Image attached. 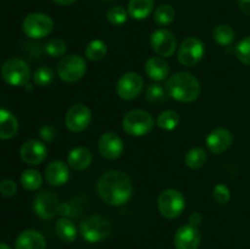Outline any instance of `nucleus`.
I'll use <instances>...</instances> for the list:
<instances>
[{
  "mask_svg": "<svg viewBox=\"0 0 250 249\" xmlns=\"http://www.w3.org/2000/svg\"><path fill=\"white\" fill-rule=\"evenodd\" d=\"M154 127V119L150 112L142 109H134L127 112L122 119V128L132 137H143Z\"/></svg>",
  "mask_w": 250,
  "mask_h": 249,
  "instance_id": "obj_4",
  "label": "nucleus"
},
{
  "mask_svg": "<svg viewBox=\"0 0 250 249\" xmlns=\"http://www.w3.org/2000/svg\"><path fill=\"white\" fill-rule=\"evenodd\" d=\"M54 134H55V132H54V128L51 126H44L43 128L41 129V137L44 141H53Z\"/></svg>",
  "mask_w": 250,
  "mask_h": 249,
  "instance_id": "obj_38",
  "label": "nucleus"
},
{
  "mask_svg": "<svg viewBox=\"0 0 250 249\" xmlns=\"http://www.w3.org/2000/svg\"><path fill=\"white\" fill-rule=\"evenodd\" d=\"M19 131V122L15 115L6 109H0V139L14 138Z\"/></svg>",
  "mask_w": 250,
  "mask_h": 249,
  "instance_id": "obj_22",
  "label": "nucleus"
},
{
  "mask_svg": "<svg viewBox=\"0 0 250 249\" xmlns=\"http://www.w3.org/2000/svg\"><path fill=\"white\" fill-rule=\"evenodd\" d=\"M238 6L244 15L250 17V0H238Z\"/></svg>",
  "mask_w": 250,
  "mask_h": 249,
  "instance_id": "obj_40",
  "label": "nucleus"
},
{
  "mask_svg": "<svg viewBox=\"0 0 250 249\" xmlns=\"http://www.w3.org/2000/svg\"><path fill=\"white\" fill-rule=\"evenodd\" d=\"M22 29L29 38L42 39L48 37L53 32L54 21L48 15L42 12H32L24 17Z\"/></svg>",
  "mask_w": 250,
  "mask_h": 249,
  "instance_id": "obj_7",
  "label": "nucleus"
},
{
  "mask_svg": "<svg viewBox=\"0 0 250 249\" xmlns=\"http://www.w3.org/2000/svg\"><path fill=\"white\" fill-rule=\"evenodd\" d=\"M80 232L83 239L89 243H98L111 233V224L110 220L103 215H90L82 220L80 224Z\"/></svg>",
  "mask_w": 250,
  "mask_h": 249,
  "instance_id": "obj_3",
  "label": "nucleus"
},
{
  "mask_svg": "<svg viewBox=\"0 0 250 249\" xmlns=\"http://www.w3.org/2000/svg\"><path fill=\"white\" fill-rule=\"evenodd\" d=\"M208 161V154L200 146H195L192 148L185 156V164L189 168L193 170H198V168H202L203 166L207 164Z\"/></svg>",
  "mask_w": 250,
  "mask_h": 249,
  "instance_id": "obj_25",
  "label": "nucleus"
},
{
  "mask_svg": "<svg viewBox=\"0 0 250 249\" xmlns=\"http://www.w3.org/2000/svg\"><path fill=\"white\" fill-rule=\"evenodd\" d=\"M212 38L219 45L229 46L234 42L236 33L229 24H219L212 32Z\"/></svg>",
  "mask_w": 250,
  "mask_h": 249,
  "instance_id": "obj_26",
  "label": "nucleus"
},
{
  "mask_svg": "<svg viewBox=\"0 0 250 249\" xmlns=\"http://www.w3.org/2000/svg\"><path fill=\"white\" fill-rule=\"evenodd\" d=\"M104 1H112V0H104Z\"/></svg>",
  "mask_w": 250,
  "mask_h": 249,
  "instance_id": "obj_43",
  "label": "nucleus"
},
{
  "mask_svg": "<svg viewBox=\"0 0 250 249\" xmlns=\"http://www.w3.org/2000/svg\"><path fill=\"white\" fill-rule=\"evenodd\" d=\"M144 71L150 80L155 81V82H161V81L167 80L168 75H170V66L164 58L154 56V58L146 60Z\"/></svg>",
  "mask_w": 250,
  "mask_h": 249,
  "instance_id": "obj_20",
  "label": "nucleus"
},
{
  "mask_svg": "<svg viewBox=\"0 0 250 249\" xmlns=\"http://www.w3.org/2000/svg\"><path fill=\"white\" fill-rule=\"evenodd\" d=\"M128 11L125 9L124 6H112L109 11L106 12V19L112 26H121V24L126 23L127 19H128Z\"/></svg>",
  "mask_w": 250,
  "mask_h": 249,
  "instance_id": "obj_34",
  "label": "nucleus"
},
{
  "mask_svg": "<svg viewBox=\"0 0 250 249\" xmlns=\"http://www.w3.org/2000/svg\"><path fill=\"white\" fill-rule=\"evenodd\" d=\"M92 121V112L89 107L83 104H76L66 112L65 126L73 133H80L88 128Z\"/></svg>",
  "mask_w": 250,
  "mask_h": 249,
  "instance_id": "obj_11",
  "label": "nucleus"
},
{
  "mask_svg": "<svg viewBox=\"0 0 250 249\" xmlns=\"http://www.w3.org/2000/svg\"><path fill=\"white\" fill-rule=\"evenodd\" d=\"M55 4L58 5H61V6H67V5H71L73 4V2L76 1V0H53Z\"/></svg>",
  "mask_w": 250,
  "mask_h": 249,
  "instance_id": "obj_41",
  "label": "nucleus"
},
{
  "mask_svg": "<svg viewBox=\"0 0 250 249\" xmlns=\"http://www.w3.org/2000/svg\"><path fill=\"white\" fill-rule=\"evenodd\" d=\"M68 178H70L68 164L63 163L62 160H54L46 166L45 180L53 187H61L67 183Z\"/></svg>",
  "mask_w": 250,
  "mask_h": 249,
  "instance_id": "obj_18",
  "label": "nucleus"
},
{
  "mask_svg": "<svg viewBox=\"0 0 250 249\" xmlns=\"http://www.w3.org/2000/svg\"><path fill=\"white\" fill-rule=\"evenodd\" d=\"M205 54V45L197 37H188L178 48L177 58L181 65L193 67L202 61Z\"/></svg>",
  "mask_w": 250,
  "mask_h": 249,
  "instance_id": "obj_9",
  "label": "nucleus"
},
{
  "mask_svg": "<svg viewBox=\"0 0 250 249\" xmlns=\"http://www.w3.org/2000/svg\"><path fill=\"white\" fill-rule=\"evenodd\" d=\"M99 197L106 204L120 207L129 200L133 185L128 175L119 170H109L100 176L97 185Z\"/></svg>",
  "mask_w": 250,
  "mask_h": 249,
  "instance_id": "obj_1",
  "label": "nucleus"
},
{
  "mask_svg": "<svg viewBox=\"0 0 250 249\" xmlns=\"http://www.w3.org/2000/svg\"><path fill=\"white\" fill-rule=\"evenodd\" d=\"M165 88L168 97L181 103L195 102L202 92V87L197 77L185 71L176 72L168 77Z\"/></svg>",
  "mask_w": 250,
  "mask_h": 249,
  "instance_id": "obj_2",
  "label": "nucleus"
},
{
  "mask_svg": "<svg viewBox=\"0 0 250 249\" xmlns=\"http://www.w3.org/2000/svg\"><path fill=\"white\" fill-rule=\"evenodd\" d=\"M127 11L133 20L146 19L154 11V0H129Z\"/></svg>",
  "mask_w": 250,
  "mask_h": 249,
  "instance_id": "obj_24",
  "label": "nucleus"
},
{
  "mask_svg": "<svg viewBox=\"0 0 250 249\" xmlns=\"http://www.w3.org/2000/svg\"><path fill=\"white\" fill-rule=\"evenodd\" d=\"M17 192V185L15 183V181L12 180H4L2 182H0V193H1L4 197H12V195L16 194Z\"/></svg>",
  "mask_w": 250,
  "mask_h": 249,
  "instance_id": "obj_37",
  "label": "nucleus"
},
{
  "mask_svg": "<svg viewBox=\"0 0 250 249\" xmlns=\"http://www.w3.org/2000/svg\"><path fill=\"white\" fill-rule=\"evenodd\" d=\"M200 241H202V234L198 227L189 224L181 226L176 231L173 238L176 249H198Z\"/></svg>",
  "mask_w": 250,
  "mask_h": 249,
  "instance_id": "obj_17",
  "label": "nucleus"
},
{
  "mask_svg": "<svg viewBox=\"0 0 250 249\" xmlns=\"http://www.w3.org/2000/svg\"><path fill=\"white\" fill-rule=\"evenodd\" d=\"M98 149L102 156L107 160H116L124 153V141L114 132H105L102 134L98 143Z\"/></svg>",
  "mask_w": 250,
  "mask_h": 249,
  "instance_id": "obj_15",
  "label": "nucleus"
},
{
  "mask_svg": "<svg viewBox=\"0 0 250 249\" xmlns=\"http://www.w3.org/2000/svg\"><path fill=\"white\" fill-rule=\"evenodd\" d=\"M176 17V11L171 5L161 4L154 11V21L159 26H168L173 22Z\"/></svg>",
  "mask_w": 250,
  "mask_h": 249,
  "instance_id": "obj_30",
  "label": "nucleus"
},
{
  "mask_svg": "<svg viewBox=\"0 0 250 249\" xmlns=\"http://www.w3.org/2000/svg\"><path fill=\"white\" fill-rule=\"evenodd\" d=\"M59 197L50 190H44L34 198L33 210L41 219H53L56 214H59Z\"/></svg>",
  "mask_w": 250,
  "mask_h": 249,
  "instance_id": "obj_13",
  "label": "nucleus"
},
{
  "mask_svg": "<svg viewBox=\"0 0 250 249\" xmlns=\"http://www.w3.org/2000/svg\"><path fill=\"white\" fill-rule=\"evenodd\" d=\"M168 94L166 88L159 83H150L146 89V99L149 103H164L168 100Z\"/></svg>",
  "mask_w": 250,
  "mask_h": 249,
  "instance_id": "obj_31",
  "label": "nucleus"
},
{
  "mask_svg": "<svg viewBox=\"0 0 250 249\" xmlns=\"http://www.w3.org/2000/svg\"><path fill=\"white\" fill-rule=\"evenodd\" d=\"M45 51L51 58H63L67 51V44L60 38H54L45 44Z\"/></svg>",
  "mask_w": 250,
  "mask_h": 249,
  "instance_id": "obj_33",
  "label": "nucleus"
},
{
  "mask_svg": "<svg viewBox=\"0 0 250 249\" xmlns=\"http://www.w3.org/2000/svg\"><path fill=\"white\" fill-rule=\"evenodd\" d=\"M55 73L49 66H42L33 73V81L39 87H48L53 83Z\"/></svg>",
  "mask_w": 250,
  "mask_h": 249,
  "instance_id": "obj_32",
  "label": "nucleus"
},
{
  "mask_svg": "<svg viewBox=\"0 0 250 249\" xmlns=\"http://www.w3.org/2000/svg\"><path fill=\"white\" fill-rule=\"evenodd\" d=\"M144 82L141 75L136 72H127L120 77L116 84V93L122 100H133L143 92Z\"/></svg>",
  "mask_w": 250,
  "mask_h": 249,
  "instance_id": "obj_10",
  "label": "nucleus"
},
{
  "mask_svg": "<svg viewBox=\"0 0 250 249\" xmlns=\"http://www.w3.org/2000/svg\"><path fill=\"white\" fill-rule=\"evenodd\" d=\"M150 46L161 58H170L177 49V41L170 31L159 28L151 33Z\"/></svg>",
  "mask_w": 250,
  "mask_h": 249,
  "instance_id": "obj_12",
  "label": "nucleus"
},
{
  "mask_svg": "<svg viewBox=\"0 0 250 249\" xmlns=\"http://www.w3.org/2000/svg\"><path fill=\"white\" fill-rule=\"evenodd\" d=\"M92 163V153L89 149L84 146H77L73 148L68 153L67 164L71 168L76 171H83L88 167Z\"/></svg>",
  "mask_w": 250,
  "mask_h": 249,
  "instance_id": "obj_21",
  "label": "nucleus"
},
{
  "mask_svg": "<svg viewBox=\"0 0 250 249\" xmlns=\"http://www.w3.org/2000/svg\"><path fill=\"white\" fill-rule=\"evenodd\" d=\"M234 54L237 59L244 65L250 66V36L242 39L234 48Z\"/></svg>",
  "mask_w": 250,
  "mask_h": 249,
  "instance_id": "obj_35",
  "label": "nucleus"
},
{
  "mask_svg": "<svg viewBox=\"0 0 250 249\" xmlns=\"http://www.w3.org/2000/svg\"><path fill=\"white\" fill-rule=\"evenodd\" d=\"M203 221V216L202 214H199V212H193V214H190L189 219H188V222H189V225H192V226H195L198 227L200 224H202Z\"/></svg>",
  "mask_w": 250,
  "mask_h": 249,
  "instance_id": "obj_39",
  "label": "nucleus"
},
{
  "mask_svg": "<svg viewBox=\"0 0 250 249\" xmlns=\"http://www.w3.org/2000/svg\"><path fill=\"white\" fill-rule=\"evenodd\" d=\"M212 198L220 205H225L231 200V190L225 183H217L212 189Z\"/></svg>",
  "mask_w": 250,
  "mask_h": 249,
  "instance_id": "obj_36",
  "label": "nucleus"
},
{
  "mask_svg": "<svg viewBox=\"0 0 250 249\" xmlns=\"http://www.w3.org/2000/svg\"><path fill=\"white\" fill-rule=\"evenodd\" d=\"M232 143H233V136H232L231 131L224 128V127L215 128L214 131L208 134L207 139H205L207 148L214 154L225 153L231 148Z\"/></svg>",
  "mask_w": 250,
  "mask_h": 249,
  "instance_id": "obj_16",
  "label": "nucleus"
},
{
  "mask_svg": "<svg viewBox=\"0 0 250 249\" xmlns=\"http://www.w3.org/2000/svg\"><path fill=\"white\" fill-rule=\"evenodd\" d=\"M0 72L2 80L12 87L27 85L31 80V68L28 63L19 58H12L5 61Z\"/></svg>",
  "mask_w": 250,
  "mask_h": 249,
  "instance_id": "obj_5",
  "label": "nucleus"
},
{
  "mask_svg": "<svg viewBox=\"0 0 250 249\" xmlns=\"http://www.w3.org/2000/svg\"><path fill=\"white\" fill-rule=\"evenodd\" d=\"M0 249H11L10 248L7 244H4V243H0Z\"/></svg>",
  "mask_w": 250,
  "mask_h": 249,
  "instance_id": "obj_42",
  "label": "nucleus"
},
{
  "mask_svg": "<svg viewBox=\"0 0 250 249\" xmlns=\"http://www.w3.org/2000/svg\"><path fill=\"white\" fill-rule=\"evenodd\" d=\"M20 182H21L22 187L27 190H37L42 187L43 183V177L39 173V171L33 170V168H28V170L23 171L20 177Z\"/></svg>",
  "mask_w": 250,
  "mask_h": 249,
  "instance_id": "obj_27",
  "label": "nucleus"
},
{
  "mask_svg": "<svg viewBox=\"0 0 250 249\" xmlns=\"http://www.w3.org/2000/svg\"><path fill=\"white\" fill-rule=\"evenodd\" d=\"M15 249H46L45 237L36 229H26L16 238Z\"/></svg>",
  "mask_w": 250,
  "mask_h": 249,
  "instance_id": "obj_19",
  "label": "nucleus"
},
{
  "mask_svg": "<svg viewBox=\"0 0 250 249\" xmlns=\"http://www.w3.org/2000/svg\"><path fill=\"white\" fill-rule=\"evenodd\" d=\"M180 124V115L175 110H165L156 119V126L164 131H172Z\"/></svg>",
  "mask_w": 250,
  "mask_h": 249,
  "instance_id": "obj_29",
  "label": "nucleus"
},
{
  "mask_svg": "<svg viewBox=\"0 0 250 249\" xmlns=\"http://www.w3.org/2000/svg\"><path fill=\"white\" fill-rule=\"evenodd\" d=\"M56 234L59 238L65 243H72L77 239L78 231L76 227L75 222L70 220L68 217H61L56 221L55 225Z\"/></svg>",
  "mask_w": 250,
  "mask_h": 249,
  "instance_id": "obj_23",
  "label": "nucleus"
},
{
  "mask_svg": "<svg viewBox=\"0 0 250 249\" xmlns=\"http://www.w3.org/2000/svg\"><path fill=\"white\" fill-rule=\"evenodd\" d=\"M107 53V45L102 39H94L87 45L84 50V56L90 61H99L104 59Z\"/></svg>",
  "mask_w": 250,
  "mask_h": 249,
  "instance_id": "obj_28",
  "label": "nucleus"
},
{
  "mask_svg": "<svg viewBox=\"0 0 250 249\" xmlns=\"http://www.w3.org/2000/svg\"><path fill=\"white\" fill-rule=\"evenodd\" d=\"M158 208L160 214L165 219H177L186 208V198L182 193L175 188L163 190L159 195Z\"/></svg>",
  "mask_w": 250,
  "mask_h": 249,
  "instance_id": "obj_6",
  "label": "nucleus"
},
{
  "mask_svg": "<svg viewBox=\"0 0 250 249\" xmlns=\"http://www.w3.org/2000/svg\"><path fill=\"white\" fill-rule=\"evenodd\" d=\"M85 60L76 54L63 56L58 65V76L66 83H75L80 81L85 75Z\"/></svg>",
  "mask_w": 250,
  "mask_h": 249,
  "instance_id": "obj_8",
  "label": "nucleus"
},
{
  "mask_svg": "<svg viewBox=\"0 0 250 249\" xmlns=\"http://www.w3.org/2000/svg\"><path fill=\"white\" fill-rule=\"evenodd\" d=\"M48 156V148L45 144L37 139H31L22 144L20 148V158L27 165H39Z\"/></svg>",
  "mask_w": 250,
  "mask_h": 249,
  "instance_id": "obj_14",
  "label": "nucleus"
}]
</instances>
